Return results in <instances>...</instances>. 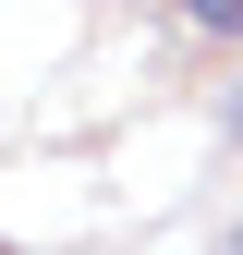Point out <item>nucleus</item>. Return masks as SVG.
Instances as JSON below:
<instances>
[{"instance_id": "obj_2", "label": "nucleus", "mask_w": 243, "mask_h": 255, "mask_svg": "<svg viewBox=\"0 0 243 255\" xmlns=\"http://www.w3.org/2000/svg\"><path fill=\"white\" fill-rule=\"evenodd\" d=\"M231 146H243V98H231Z\"/></svg>"}, {"instance_id": "obj_1", "label": "nucleus", "mask_w": 243, "mask_h": 255, "mask_svg": "<svg viewBox=\"0 0 243 255\" xmlns=\"http://www.w3.org/2000/svg\"><path fill=\"white\" fill-rule=\"evenodd\" d=\"M182 24H195V37H243V0H170Z\"/></svg>"}, {"instance_id": "obj_3", "label": "nucleus", "mask_w": 243, "mask_h": 255, "mask_svg": "<svg viewBox=\"0 0 243 255\" xmlns=\"http://www.w3.org/2000/svg\"><path fill=\"white\" fill-rule=\"evenodd\" d=\"M231 255H243V231H231Z\"/></svg>"}]
</instances>
